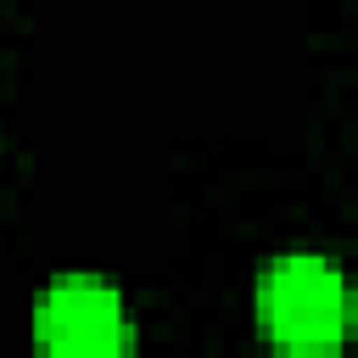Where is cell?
Wrapping results in <instances>:
<instances>
[{
  "label": "cell",
  "mask_w": 358,
  "mask_h": 358,
  "mask_svg": "<svg viewBox=\"0 0 358 358\" xmlns=\"http://www.w3.org/2000/svg\"><path fill=\"white\" fill-rule=\"evenodd\" d=\"M257 324L285 352H330L358 330V291L330 257L291 252L257 280Z\"/></svg>",
  "instance_id": "6da1fadb"
},
{
  "label": "cell",
  "mask_w": 358,
  "mask_h": 358,
  "mask_svg": "<svg viewBox=\"0 0 358 358\" xmlns=\"http://www.w3.org/2000/svg\"><path fill=\"white\" fill-rule=\"evenodd\" d=\"M34 341L45 352H123L134 330L106 280H56L34 308Z\"/></svg>",
  "instance_id": "7a4b0ae2"
}]
</instances>
